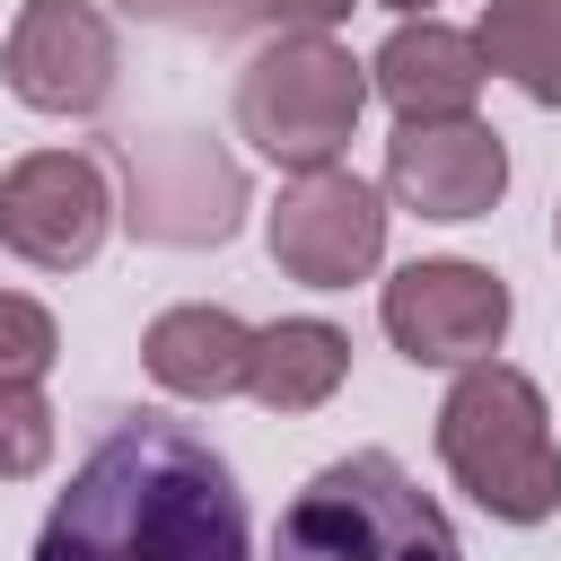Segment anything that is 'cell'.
Listing matches in <instances>:
<instances>
[{
	"label": "cell",
	"mask_w": 561,
	"mask_h": 561,
	"mask_svg": "<svg viewBox=\"0 0 561 561\" xmlns=\"http://www.w3.org/2000/svg\"><path fill=\"white\" fill-rule=\"evenodd\" d=\"M35 561H254L245 491L210 438L167 412H131L53 500Z\"/></svg>",
	"instance_id": "obj_1"
},
{
	"label": "cell",
	"mask_w": 561,
	"mask_h": 561,
	"mask_svg": "<svg viewBox=\"0 0 561 561\" xmlns=\"http://www.w3.org/2000/svg\"><path fill=\"white\" fill-rule=\"evenodd\" d=\"M438 465L500 526H543L561 508V438H552L543 386L508 359L456 368V386L438 403Z\"/></svg>",
	"instance_id": "obj_2"
},
{
	"label": "cell",
	"mask_w": 561,
	"mask_h": 561,
	"mask_svg": "<svg viewBox=\"0 0 561 561\" xmlns=\"http://www.w3.org/2000/svg\"><path fill=\"white\" fill-rule=\"evenodd\" d=\"M272 561H465V552L447 508L386 447H359L307 473V491L280 508Z\"/></svg>",
	"instance_id": "obj_3"
},
{
	"label": "cell",
	"mask_w": 561,
	"mask_h": 561,
	"mask_svg": "<svg viewBox=\"0 0 561 561\" xmlns=\"http://www.w3.org/2000/svg\"><path fill=\"white\" fill-rule=\"evenodd\" d=\"M359 114H368V61H351V44L333 35H272L237 70V131L280 175L342 167Z\"/></svg>",
	"instance_id": "obj_4"
},
{
	"label": "cell",
	"mask_w": 561,
	"mask_h": 561,
	"mask_svg": "<svg viewBox=\"0 0 561 561\" xmlns=\"http://www.w3.org/2000/svg\"><path fill=\"white\" fill-rule=\"evenodd\" d=\"M377 324L412 368H473L508 333V280L491 263L430 254V263H403L377 289Z\"/></svg>",
	"instance_id": "obj_5"
},
{
	"label": "cell",
	"mask_w": 561,
	"mask_h": 561,
	"mask_svg": "<svg viewBox=\"0 0 561 561\" xmlns=\"http://www.w3.org/2000/svg\"><path fill=\"white\" fill-rule=\"evenodd\" d=\"M105 228H114V193L88 149H35L0 175V245L18 263L79 272V263H96Z\"/></svg>",
	"instance_id": "obj_6"
},
{
	"label": "cell",
	"mask_w": 561,
	"mask_h": 561,
	"mask_svg": "<svg viewBox=\"0 0 561 561\" xmlns=\"http://www.w3.org/2000/svg\"><path fill=\"white\" fill-rule=\"evenodd\" d=\"M263 237H272V263H280L289 280H307V289H351V280H368L377 254H386V193L359 184L351 167L298 175V184L272 202Z\"/></svg>",
	"instance_id": "obj_7"
},
{
	"label": "cell",
	"mask_w": 561,
	"mask_h": 561,
	"mask_svg": "<svg viewBox=\"0 0 561 561\" xmlns=\"http://www.w3.org/2000/svg\"><path fill=\"white\" fill-rule=\"evenodd\" d=\"M0 79L35 114H96L114 96V26L88 0H26L0 44Z\"/></svg>",
	"instance_id": "obj_8"
},
{
	"label": "cell",
	"mask_w": 561,
	"mask_h": 561,
	"mask_svg": "<svg viewBox=\"0 0 561 561\" xmlns=\"http://www.w3.org/2000/svg\"><path fill=\"white\" fill-rule=\"evenodd\" d=\"M386 193L421 219H482L508 193V140L482 114L447 123H394L386 140Z\"/></svg>",
	"instance_id": "obj_9"
},
{
	"label": "cell",
	"mask_w": 561,
	"mask_h": 561,
	"mask_svg": "<svg viewBox=\"0 0 561 561\" xmlns=\"http://www.w3.org/2000/svg\"><path fill=\"white\" fill-rule=\"evenodd\" d=\"M237 167H219L202 140H158L149 158L131 149V228L140 237H167V245H219L237 228Z\"/></svg>",
	"instance_id": "obj_10"
},
{
	"label": "cell",
	"mask_w": 561,
	"mask_h": 561,
	"mask_svg": "<svg viewBox=\"0 0 561 561\" xmlns=\"http://www.w3.org/2000/svg\"><path fill=\"white\" fill-rule=\"evenodd\" d=\"M482 79H491V70H482L473 35H456V26H438V18H403V26L377 44V61H368V88L394 105V123L473 114Z\"/></svg>",
	"instance_id": "obj_11"
},
{
	"label": "cell",
	"mask_w": 561,
	"mask_h": 561,
	"mask_svg": "<svg viewBox=\"0 0 561 561\" xmlns=\"http://www.w3.org/2000/svg\"><path fill=\"white\" fill-rule=\"evenodd\" d=\"M140 359L167 394L184 403H219V394H245V359H254V324H237L228 307H167L149 333H140Z\"/></svg>",
	"instance_id": "obj_12"
},
{
	"label": "cell",
	"mask_w": 561,
	"mask_h": 561,
	"mask_svg": "<svg viewBox=\"0 0 561 561\" xmlns=\"http://www.w3.org/2000/svg\"><path fill=\"white\" fill-rule=\"evenodd\" d=\"M351 377V333L324 324V316H280L254 333V359H245V394L263 412H316L333 403Z\"/></svg>",
	"instance_id": "obj_13"
},
{
	"label": "cell",
	"mask_w": 561,
	"mask_h": 561,
	"mask_svg": "<svg viewBox=\"0 0 561 561\" xmlns=\"http://www.w3.org/2000/svg\"><path fill=\"white\" fill-rule=\"evenodd\" d=\"M123 9L184 35H333L359 0H123Z\"/></svg>",
	"instance_id": "obj_14"
},
{
	"label": "cell",
	"mask_w": 561,
	"mask_h": 561,
	"mask_svg": "<svg viewBox=\"0 0 561 561\" xmlns=\"http://www.w3.org/2000/svg\"><path fill=\"white\" fill-rule=\"evenodd\" d=\"M473 53H482V70L517 79L535 105H561V26L535 0H491L473 26Z\"/></svg>",
	"instance_id": "obj_15"
},
{
	"label": "cell",
	"mask_w": 561,
	"mask_h": 561,
	"mask_svg": "<svg viewBox=\"0 0 561 561\" xmlns=\"http://www.w3.org/2000/svg\"><path fill=\"white\" fill-rule=\"evenodd\" d=\"M53 465V403L35 377H0V482H26Z\"/></svg>",
	"instance_id": "obj_16"
},
{
	"label": "cell",
	"mask_w": 561,
	"mask_h": 561,
	"mask_svg": "<svg viewBox=\"0 0 561 561\" xmlns=\"http://www.w3.org/2000/svg\"><path fill=\"white\" fill-rule=\"evenodd\" d=\"M53 359H61V324L35 298L0 289V377H44Z\"/></svg>",
	"instance_id": "obj_17"
},
{
	"label": "cell",
	"mask_w": 561,
	"mask_h": 561,
	"mask_svg": "<svg viewBox=\"0 0 561 561\" xmlns=\"http://www.w3.org/2000/svg\"><path fill=\"white\" fill-rule=\"evenodd\" d=\"M377 9H394V18H430L438 0H377Z\"/></svg>",
	"instance_id": "obj_18"
},
{
	"label": "cell",
	"mask_w": 561,
	"mask_h": 561,
	"mask_svg": "<svg viewBox=\"0 0 561 561\" xmlns=\"http://www.w3.org/2000/svg\"><path fill=\"white\" fill-rule=\"evenodd\" d=\"M535 9H543V18H552V26H561V0H535Z\"/></svg>",
	"instance_id": "obj_19"
},
{
	"label": "cell",
	"mask_w": 561,
	"mask_h": 561,
	"mask_svg": "<svg viewBox=\"0 0 561 561\" xmlns=\"http://www.w3.org/2000/svg\"><path fill=\"white\" fill-rule=\"evenodd\" d=\"M552 237H561V210H552Z\"/></svg>",
	"instance_id": "obj_20"
}]
</instances>
